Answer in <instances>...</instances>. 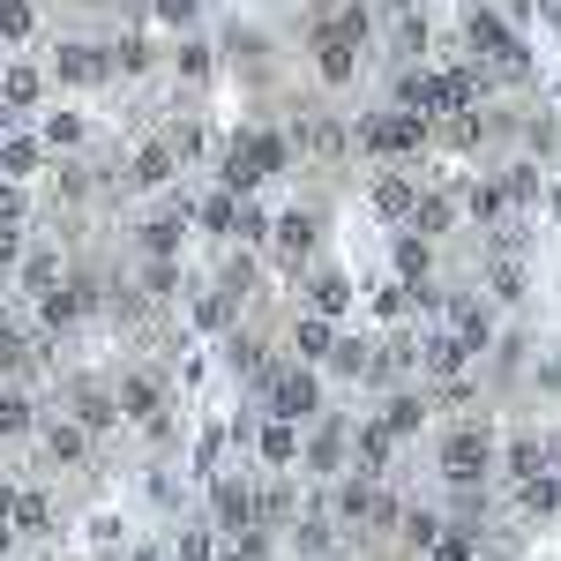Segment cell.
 <instances>
[{"mask_svg":"<svg viewBox=\"0 0 561 561\" xmlns=\"http://www.w3.org/2000/svg\"><path fill=\"white\" fill-rule=\"evenodd\" d=\"M434 465H442L449 486H486V472H494V427H486V420L449 427V434H442V449H434Z\"/></svg>","mask_w":561,"mask_h":561,"instance_id":"6da1fadb","label":"cell"},{"mask_svg":"<svg viewBox=\"0 0 561 561\" xmlns=\"http://www.w3.org/2000/svg\"><path fill=\"white\" fill-rule=\"evenodd\" d=\"M427 142H434V121H420V113H367L352 128V150H367V158H420Z\"/></svg>","mask_w":561,"mask_h":561,"instance_id":"7a4b0ae2","label":"cell"},{"mask_svg":"<svg viewBox=\"0 0 561 561\" xmlns=\"http://www.w3.org/2000/svg\"><path fill=\"white\" fill-rule=\"evenodd\" d=\"M262 397H270V420H293V427H314V420L330 412L314 367H277V375L262 382Z\"/></svg>","mask_w":561,"mask_h":561,"instance_id":"3957f363","label":"cell"},{"mask_svg":"<svg viewBox=\"0 0 561 561\" xmlns=\"http://www.w3.org/2000/svg\"><path fill=\"white\" fill-rule=\"evenodd\" d=\"M314 248H322V217H314V210H285V217H270V240H262V255L277 262L285 277H307Z\"/></svg>","mask_w":561,"mask_h":561,"instance_id":"277c9868","label":"cell"},{"mask_svg":"<svg viewBox=\"0 0 561 561\" xmlns=\"http://www.w3.org/2000/svg\"><path fill=\"white\" fill-rule=\"evenodd\" d=\"M240 165H255V180H285L293 173V142L270 128V121H248V128H232V142H225Z\"/></svg>","mask_w":561,"mask_h":561,"instance_id":"5b68a950","label":"cell"},{"mask_svg":"<svg viewBox=\"0 0 561 561\" xmlns=\"http://www.w3.org/2000/svg\"><path fill=\"white\" fill-rule=\"evenodd\" d=\"M420 187H427V180L412 173V165H382V173L367 180V210L382 217V225H404L412 203H420Z\"/></svg>","mask_w":561,"mask_h":561,"instance_id":"8992f818","label":"cell"},{"mask_svg":"<svg viewBox=\"0 0 561 561\" xmlns=\"http://www.w3.org/2000/svg\"><path fill=\"white\" fill-rule=\"evenodd\" d=\"M285 142H293V150H307V158H322V165H337V158H352V128L337 121V113H300Z\"/></svg>","mask_w":561,"mask_h":561,"instance_id":"52a82bcc","label":"cell"},{"mask_svg":"<svg viewBox=\"0 0 561 561\" xmlns=\"http://www.w3.org/2000/svg\"><path fill=\"white\" fill-rule=\"evenodd\" d=\"M457 225H465V210H457V195H449V187H420V203H412V217H404V232H412V240H449V232H457Z\"/></svg>","mask_w":561,"mask_h":561,"instance_id":"ba28073f","label":"cell"},{"mask_svg":"<svg viewBox=\"0 0 561 561\" xmlns=\"http://www.w3.org/2000/svg\"><path fill=\"white\" fill-rule=\"evenodd\" d=\"M225 367L248 375V382H270V375H277V345H270L262 330H248V322H232V330H225Z\"/></svg>","mask_w":561,"mask_h":561,"instance_id":"9c48e42d","label":"cell"},{"mask_svg":"<svg viewBox=\"0 0 561 561\" xmlns=\"http://www.w3.org/2000/svg\"><path fill=\"white\" fill-rule=\"evenodd\" d=\"M210 517L240 539V531H255V479H232V472H217L210 479Z\"/></svg>","mask_w":561,"mask_h":561,"instance_id":"30bf717a","label":"cell"},{"mask_svg":"<svg viewBox=\"0 0 561 561\" xmlns=\"http://www.w3.org/2000/svg\"><path fill=\"white\" fill-rule=\"evenodd\" d=\"M412 375H427V382H465V375H472V345L449 337V330H434V337H420V367H412Z\"/></svg>","mask_w":561,"mask_h":561,"instance_id":"8fae6325","label":"cell"},{"mask_svg":"<svg viewBox=\"0 0 561 561\" xmlns=\"http://www.w3.org/2000/svg\"><path fill=\"white\" fill-rule=\"evenodd\" d=\"M300 434L307 427H293V420H262V427H255V465H262V479H285L293 465H300Z\"/></svg>","mask_w":561,"mask_h":561,"instance_id":"7c38bea8","label":"cell"},{"mask_svg":"<svg viewBox=\"0 0 561 561\" xmlns=\"http://www.w3.org/2000/svg\"><path fill=\"white\" fill-rule=\"evenodd\" d=\"M53 76H60V83H76V90H98V83H113V76H105V45L60 38V45H53Z\"/></svg>","mask_w":561,"mask_h":561,"instance_id":"4fadbf2b","label":"cell"},{"mask_svg":"<svg viewBox=\"0 0 561 561\" xmlns=\"http://www.w3.org/2000/svg\"><path fill=\"white\" fill-rule=\"evenodd\" d=\"M105 389H113V412H121V420H158V412L173 404L158 375H113Z\"/></svg>","mask_w":561,"mask_h":561,"instance_id":"5bb4252c","label":"cell"},{"mask_svg":"<svg viewBox=\"0 0 561 561\" xmlns=\"http://www.w3.org/2000/svg\"><path fill=\"white\" fill-rule=\"evenodd\" d=\"M60 420H76L90 442H98V434H113V427H121V412H113V389H105V382H76V389H68V412H60Z\"/></svg>","mask_w":561,"mask_h":561,"instance_id":"9a60e30c","label":"cell"},{"mask_svg":"<svg viewBox=\"0 0 561 561\" xmlns=\"http://www.w3.org/2000/svg\"><path fill=\"white\" fill-rule=\"evenodd\" d=\"M442 300H449V322H442V330H449V337H465L472 359H479V352L494 345V314H486V300H479V293H442Z\"/></svg>","mask_w":561,"mask_h":561,"instance_id":"2e32d148","label":"cell"},{"mask_svg":"<svg viewBox=\"0 0 561 561\" xmlns=\"http://www.w3.org/2000/svg\"><path fill=\"white\" fill-rule=\"evenodd\" d=\"M173 180H180V165H173V150H165L158 135L135 142V158H128V187H135V195H165Z\"/></svg>","mask_w":561,"mask_h":561,"instance_id":"e0dca14e","label":"cell"},{"mask_svg":"<svg viewBox=\"0 0 561 561\" xmlns=\"http://www.w3.org/2000/svg\"><path fill=\"white\" fill-rule=\"evenodd\" d=\"M427 420H434V404L420 397V389H389V397H382V420H375V427H382L389 442H412V434H427Z\"/></svg>","mask_w":561,"mask_h":561,"instance_id":"ac0fdd59","label":"cell"},{"mask_svg":"<svg viewBox=\"0 0 561 561\" xmlns=\"http://www.w3.org/2000/svg\"><path fill=\"white\" fill-rule=\"evenodd\" d=\"M352 472L359 479H389L397 472V442H389L375 420H352Z\"/></svg>","mask_w":561,"mask_h":561,"instance_id":"d6986e66","label":"cell"},{"mask_svg":"<svg viewBox=\"0 0 561 561\" xmlns=\"http://www.w3.org/2000/svg\"><path fill=\"white\" fill-rule=\"evenodd\" d=\"M314 76H322V90H345V83H359V45L330 38V31H314Z\"/></svg>","mask_w":561,"mask_h":561,"instance_id":"ffe728a7","label":"cell"},{"mask_svg":"<svg viewBox=\"0 0 561 561\" xmlns=\"http://www.w3.org/2000/svg\"><path fill=\"white\" fill-rule=\"evenodd\" d=\"M158 142H165V150H173V165H180V173H187V165H203V158H210V128H203V121H195V113H173V121H165V128H158Z\"/></svg>","mask_w":561,"mask_h":561,"instance_id":"44dd1931","label":"cell"},{"mask_svg":"<svg viewBox=\"0 0 561 561\" xmlns=\"http://www.w3.org/2000/svg\"><path fill=\"white\" fill-rule=\"evenodd\" d=\"M60 524V510H53V494L45 486H15V510H8V531L15 539H45Z\"/></svg>","mask_w":561,"mask_h":561,"instance_id":"7402d4cb","label":"cell"},{"mask_svg":"<svg viewBox=\"0 0 561 561\" xmlns=\"http://www.w3.org/2000/svg\"><path fill=\"white\" fill-rule=\"evenodd\" d=\"M38 98H45V68H31V60H8V68H0V113H8V121L31 113Z\"/></svg>","mask_w":561,"mask_h":561,"instance_id":"603a6c76","label":"cell"},{"mask_svg":"<svg viewBox=\"0 0 561 561\" xmlns=\"http://www.w3.org/2000/svg\"><path fill=\"white\" fill-rule=\"evenodd\" d=\"M45 173V142L38 135H0V180H15V187H31V180Z\"/></svg>","mask_w":561,"mask_h":561,"instance_id":"cb8c5ba5","label":"cell"},{"mask_svg":"<svg viewBox=\"0 0 561 561\" xmlns=\"http://www.w3.org/2000/svg\"><path fill=\"white\" fill-rule=\"evenodd\" d=\"M300 285H307V314H322V322H337V314L352 307V277L345 270H307Z\"/></svg>","mask_w":561,"mask_h":561,"instance_id":"d4e9b609","label":"cell"},{"mask_svg":"<svg viewBox=\"0 0 561 561\" xmlns=\"http://www.w3.org/2000/svg\"><path fill=\"white\" fill-rule=\"evenodd\" d=\"M285 345L300 352L293 367H314L322 375V359H330V345H337V322H322V314H293V337Z\"/></svg>","mask_w":561,"mask_h":561,"instance_id":"484cf974","label":"cell"},{"mask_svg":"<svg viewBox=\"0 0 561 561\" xmlns=\"http://www.w3.org/2000/svg\"><path fill=\"white\" fill-rule=\"evenodd\" d=\"M389 277H397V285H427V277H434V248H427V240H412L404 225H397V240H389Z\"/></svg>","mask_w":561,"mask_h":561,"instance_id":"4316f807","label":"cell"},{"mask_svg":"<svg viewBox=\"0 0 561 561\" xmlns=\"http://www.w3.org/2000/svg\"><path fill=\"white\" fill-rule=\"evenodd\" d=\"M15 277H23V300H38V293H53V285L68 277V255H60V248H23Z\"/></svg>","mask_w":561,"mask_h":561,"instance_id":"83f0119b","label":"cell"},{"mask_svg":"<svg viewBox=\"0 0 561 561\" xmlns=\"http://www.w3.org/2000/svg\"><path fill=\"white\" fill-rule=\"evenodd\" d=\"M465 45H472L479 60H502V53L517 45V31H510L494 8H472V15H465Z\"/></svg>","mask_w":561,"mask_h":561,"instance_id":"f1b7e54d","label":"cell"},{"mask_svg":"<svg viewBox=\"0 0 561 561\" xmlns=\"http://www.w3.org/2000/svg\"><path fill=\"white\" fill-rule=\"evenodd\" d=\"M38 449H45V465H83V457H90V434L76 427V420H60V412H53L45 434H38Z\"/></svg>","mask_w":561,"mask_h":561,"instance_id":"f546056e","label":"cell"},{"mask_svg":"<svg viewBox=\"0 0 561 561\" xmlns=\"http://www.w3.org/2000/svg\"><path fill=\"white\" fill-rule=\"evenodd\" d=\"M337 539H345V531L322 517V510H307V517L293 524V554H300V561H330V554H337Z\"/></svg>","mask_w":561,"mask_h":561,"instance_id":"4dcf8cb0","label":"cell"},{"mask_svg":"<svg viewBox=\"0 0 561 561\" xmlns=\"http://www.w3.org/2000/svg\"><path fill=\"white\" fill-rule=\"evenodd\" d=\"M38 142H45V158H53V150H83L90 121L76 113V105H60V113H45V121H38Z\"/></svg>","mask_w":561,"mask_h":561,"instance_id":"1f68e13d","label":"cell"},{"mask_svg":"<svg viewBox=\"0 0 561 561\" xmlns=\"http://www.w3.org/2000/svg\"><path fill=\"white\" fill-rule=\"evenodd\" d=\"M561 510V472H539V479H524L517 486V517L524 524H547Z\"/></svg>","mask_w":561,"mask_h":561,"instance_id":"d6a6232c","label":"cell"},{"mask_svg":"<svg viewBox=\"0 0 561 561\" xmlns=\"http://www.w3.org/2000/svg\"><path fill=\"white\" fill-rule=\"evenodd\" d=\"M486 554V531L479 524H442V539L427 547V561H479Z\"/></svg>","mask_w":561,"mask_h":561,"instance_id":"836d02e7","label":"cell"},{"mask_svg":"<svg viewBox=\"0 0 561 561\" xmlns=\"http://www.w3.org/2000/svg\"><path fill=\"white\" fill-rule=\"evenodd\" d=\"M31 427H38V404H31L15 382H0V442H23Z\"/></svg>","mask_w":561,"mask_h":561,"instance_id":"e575fe53","label":"cell"},{"mask_svg":"<svg viewBox=\"0 0 561 561\" xmlns=\"http://www.w3.org/2000/svg\"><path fill=\"white\" fill-rule=\"evenodd\" d=\"M173 76H180V83H210V76H217V53L195 38V31L173 45Z\"/></svg>","mask_w":561,"mask_h":561,"instance_id":"d590c367","label":"cell"},{"mask_svg":"<svg viewBox=\"0 0 561 561\" xmlns=\"http://www.w3.org/2000/svg\"><path fill=\"white\" fill-rule=\"evenodd\" d=\"M494 187H502V203H510V210H524V203H539V187H547V173H539V165H502V180H494Z\"/></svg>","mask_w":561,"mask_h":561,"instance_id":"8d00e7d4","label":"cell"},{"mask_svg":"<svg viewBox=\"0 0 561 561\" xmlns=\"http://www.w3.org/2000/svg\"><path fill=\"white\" fill-rule=\"evenodd\" d=\"M187 314H195V330H210V337H225V330H232V322H240V307L225 300V293H195V307H187Z\"/></svg>","mask_w":561,"mask_h":561,"instance_id":"74e56055","label":"cell"},{"mask_svg":"<svg viewBox=\"0 0 561 561\" xmlns=\"http://www.w3.org/2000/svg\"><path fill=\"white\" fill-rule=\"evenodd\" d=\"M442 510H434V502H420V510H404V517H397V531H404V547H420V554H427L434 539H442Z\"/></svg>","mask_w":561,"mask_h":561,"instance_id":"f35d334b","label":"cell"},{"mask_svg":"<svg viewBox=\"0 0 561 561\" xmlns=\"http://www.w3.org/2000/svg\"><path fill=\"white\" fill-rule=\"evenodd\" d=\"M486 293H494L502 307H524V293H531V270H524V262H494V270H486Z\"/></svg>","mask_w":561,"mask_h":561,"instance_id":"ab89813d","label":"cell"},{"mask_svg":"<svg viewBox=\"0 0 561 561\" xmlns=\"http://www.w3.org/2000/svg\"><path fill=\"white\" fill-rule=\"evenodd\" d=\"M187 217H195L210 240H225V232H232V195H217V187H210V195H195V210H187Z\"/></svg>","mask_w":561,"mask_h":561,"instance_id":"60d3db41","label":"cell"},{"mask_svg":"<svg viewBox=\"0 0 561 561\" xmlns=\"http://www.w3.org/2000/svg\"><path fill=\"white\" fill-rule=\"evenodd\" d=\"M38 31V8L31 0H0V45H23Z\"/></svg>","mask_w":561,"mask_h":561,"instance_id":"b9f144b4","label":"cell"},{"mask_svg":"<svg viewBox=\"0 0 561 561\" xmlns=\"http://www.w3.org/2000/svg\"><path fill=\"white\" fill-rule=\"evenodd\" d=\"M173 554L180 561H210L217 554V524H180V531H173Z\"/></svg>","mask_w":561,"mask_h":561,"instance_id":"7bdbcfd3","label":"cell"},{"mask_svg":"<svg viewBox=\"0 0 561 561\" xmlns=\"http://www.w3.org/2000/svg\"><path fill=\"white\" fill-rule=\"evenodd\" d=\"M195 472H203V479L225 472V420H210V427H203V442H195Z\"/></svg>","mask_w":561,"mask_h":561,"instance_id":"ee69618b","label":"cell"},{"mask_svg":"<svg viewBox=\"0 0 561 561\" xmlns=\"http://www.w3.org/2000/svg\"><path fill=\"white\" fill-rule=\"evenodd\" d=\"M375 314H382V322H404V314H412V285L382 277V285H375Z\"/></svg>","mask_w":561,"mask_h":561,"instance_id":"f6af8a7d","label":"cell"},{"mask_svg":"<svg viewBox=\"0 0 561 561\" xmlns=\"http://www.w3.org/2000/svg\"><path fill=\"white\" fill-rule=\"evenodd\" d=\"M0 225H31V187H15V180H0Z\"/></svg>","mask_w":561,"mask_h":561,"instance_id":"bcb514c9","label":"cell"},{"mask_svg":"<svg viewBox=\"0 0 561 561\" xmlns=\"http://www.w3.org/2000/svg\"><path fill=\"white\" fill-rule=\"evenodd\" d=\"M150 15H158L165 31H195V0H150Z\"/></svg>","mask_w":561,"mask_h":561,"instance_id":"7dc6e473","label":"cell"},{"mask_svg":"<svg viewBox=\"0 0 561 561\" xmlns=\"http://www.w3.org/2000/svg\"><path fill=\"white\" fill-rule=\"evenodd\" d=\"M23 248H31V232H15V225H0V277L23 262Z\"/></svg>","mask_w":561,"mask_h":561,"instance_id":"c3c4849f","label":"cell"},{"mask_svg":"<svg viewBox=\"0 0 561 561\" xmlns=\"http://www.w3.org/2000/svg\"><path fill=\"white\" fill-rule=\"evenodd\" d=\"M8 510H15V479L0 472V524H8Z\"/></svg>","mask_w":561,"mask_h":561,"instance_id":"681fc988","label":"cell"},{"mask_svg":"<svg viewBox=\"0 0 561 561\" xmlns=\"http://www.w3.org/2000/svg\"><path fill=\"white\" fill-rule=\"evenodd\" d=\"M547 217H554V225H561V180H554V195H547Z\"/></svg>","mask_w":561,"mask_h":561,"instance_id":"f907efd6","label":"cell"},{"mask_svg":"<svg viewBox=\"0 0 561 561\" xmlns=\"http://www.w3.org/2000/svg\"><path fill=\"white\" fill-rule=\"evenodd\" d=\"M210 561H248V554H240V547H217V554Z\"/></svg>","mask_w":561,"mask_h":561,"instance_id":"816d5d0a","label":"cell"},{"mask_svg":"<svg viewBox=\"0 0 561 561\" xmlns=\"http://www.w3.org/2000/svg\"><path fill=\"white\" fill-rule=\"evenodd\" d=\"M98 561H128V554H121V547H113V554H98Z\"/></svg>","mask_w":561,"mask_h":561,"instance_id":"f5cc1de1","label":"cell"},{"mask_svg":"<svg viewBox=\"0 0 561 561\" xmlns=\"http://www.w3.org/2000/svg\"><path fill=\"white\" fill-rule=\"evenodd\" d=\"M330 561H337V554H330Z\"/></svg>","mask_w":561,"mask_h":561,"instance_id":"db71d44e","label":"cell"}]
</instances>
